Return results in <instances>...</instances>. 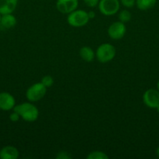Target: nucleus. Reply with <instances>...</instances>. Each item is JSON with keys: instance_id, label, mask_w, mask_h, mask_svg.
<instances>
[{"instance_id": "f257e3e1", "label": "nucleus", "mask_w": 159, "mask_h": 159, "mask_svg": "<svg viewBox=\"0 0 159 159\" xmlns=\"http://www.w3.org/2000/svg\"><path fill=\"white\" fill-rule=\"evenodd\" d=\"M12 110L18 113L20 118L26 122H34L39 116L38 109L35 105L31 103V102H22L16 105Z\"/></svg>"}, {"instance_id": "f03ea898", "label": "nucleus", "mask_w": 159, "mask_h": 159, "mask_svg": "<svg viewBox=\"0 0 159 159\" xmlns=\"http://www.w3.org/2000/svg\"><path fill=\"white\" fill-rule=\"evenodd\" d=\"M116 54L115 46L109 43H104L98 46L95 51V56L101 63H108L113 60Z\"/></svg>"}, {"instance_id": "7ed1b4c3", "label": "nucleus", "mask_w": 159, "mask_h": 159, "mask_svg": "<svg viewBox=\"0 0 159 159\" xmlns=\"http://www.w3.org/2000/svg\"><path fill=\"white\" fill-rule=\"evenodd\" d=\"M89 19L87 12L84 9H77L68 14L67 23L73 27H82L88 23Z\"/></svg>"}, {"instance_id": "20e7f679", "label": "nucleus", "mask_w": 159, "mask_h": 159, "mask_svg": "<svg viewBox=\"0 0 159 159\" xmlns=\"http://www.w3.org/2000/svg\"><path fill=\"white\" fill-rule=\"evenodd\" d=\"M47 93V88L41 83L37 82L31 85L26 92V97L29 102H34L41 100L45 97Z\"/></svg>"}, {"instance_id": "39448f33", "label": "nucleus", "mask_w": 159, "mask_h": 159, "mask_svg": "<svg viewBox=\"0 0 159 159\" xmlns=\"http://www.w3.org/2000/svg\"><path fill=\"white\" fill-rule=\"evenodd\" d=\"M120 5L119 0H100L98 9L101 14L106 16H110L118 12Z\"/></svg>"}, {"instance_id": "423d86ee", "label": "nucleus", "mask_w": 159, "mask_h": 159, "mask_svg": "<svg viewBox=\"0 0 159 159\" xmlns=\"http://www.w3.org/2000/svg\"><path fill=\"white\" fill-rule=\"evenodd\" d=\"M126 33V26L121 21L113 22L108 28V35L112 40H120Z\"/></svg>"}, {"instance_id": "0eeeda50", "label": "nucleus", "mask_w": 159, "mask_h": 159, "mask_svg": "<svg viewBox=\"0 0 159 159\" xmlns=\"http://www.w3.org/2000/svg\"><path fill=\"white\" fill-rule=\"evenodd\" d=\"M143 101L149 108L156 109L159 106V91L154 89L146 90L143 95Z\"/></svg>"}, {"instance_id": "6e6552de", "label": "nucleus", "mask_w": 159, "mask_h": 159, "mask_svg": "<svg viewBox=\"0 0 159 159\" xmlns=\"http://www.w3.org/2000/svg\"><path fill=\"white\" fill-rule=\"evenodd\" d=\"M79 0H57L56 9L62 14H69L76 10L78 7Z\"/></svg>"}, {"instance_id": "1a4fd4ad", "label": "nucleus", "mask_w": 159, "mask_h": 159, "mask_svg": "<svg viewBox=\"0 0 159 159\" xmlns=\"http://www.w3.org/2000/svg\"><path fill=\"white\" fill-rule=\"evenodd\" d=\"M16 106V99L12 94L6 92L0 93V110L9 111Z\"/></svg>"}, {"instance_id": "9d476101", "label": "nucleus", "mask_w": 159, "mask_h": 159, "mask_svg": "<svg viewBox=\"0 0 159 159\" xmlns=\"http://www.w3.org/2000/svg\"><path fill=\"white\" fill-rule=\"evenodd\" d=\"M19 155L18 149L12 145L5 146L0 150V159H17Z\"/></svg>"}, {"instance_id": "9b49d317", "label": "nucleus", "mask_w": 159, "mask_h": 159, "mask_svg": "<svg viewBox=\"0 0 159 159\" xmlns=\"http://www.w3.org/2000/svg\"><path fill=\"white\" fill-rule=\"evenodd\" d=\"M18 0H0V13H12L17 9Z\"/></svg>"}, {"instance_id": "f8f14e48", "label": "nucleus", "mask_w": 159, "mask_h": 159, "mask_svg": "<svg viewBox=\"0 0 159 159\" xmlns=\"http://www.w3.org/2000/svg\"><path fill=\"white\" fill-rule=\"evenodd\" d=\"M17 23V18L15 16L12 15V13L3 14L0 20V26L2 29H11L16 26Z\"/></svg>"}, {"instance_id": "ddd939ff", "label": "nucleus", "mask_w": 159, "mask_h": 159, "mask_svg": "<svg viewBox=\"0 0 159 159\" xmlns=\"http://www.w3.org/2000/svg\"><path fill=\"white\" fill-rule=\"evenodd\" d=\"M80 56L86 62H91L96 57L95 52L91 48L88 46H84L80 50Z\"/></svg>"}, {"instance_id": "4468645a", "label": "nucleus", "mask_w": 159, "mask_h": 159, "mask_svg": "<svg viewBox=\"0 0 159 159\" xmlns=\"http://www.w3.org/2000/svg\"><path fill=\"white\" fill-rule=\"evenodd\" d=\"M157 0H136V6L140 10L147 11L155 6Z\"/></svg>"}, {"instance_id": "2eb2a0df", "label": "nucleus", "mask_w": 159, "mask_h": 159, "mask_svg": "<svg viewBox=\"0 0 159 159\" xmlns=\"http://www.w3.org/2000/svg\"><path fill=\"white\" fill-rule=\"evenodd\" d=\"M87 159H108V155L101 151H94L90 152L87 156Z\"/></svg>"}, {"instance_id": "dca6fc26", "label": "nucleus", "mask_w": 159, "mask_h": 159, "mask_svg": "<svg viewBox=\"0 0 159 159\" xmlns=\"http://www.w3.org/2000/svg\"><path fill=\"white\" fill-rule=\"evenodd\" d=\"M131 17H132L131 12L127 9H123L118 13V20H119V21L123 22L124 23L130 21Z\"/></svg>"}, {"instance_id": "f3484780", "label": "nucleus", "mask_w": 159, "mask_h": 159, "mask_svg": "<svg viewBox=\"0 0 159 159\" xmlns=\"http://www.w3.org/2000/svg\"><path fill=\"white\" fill-rule=\"evenodd\" d=\"M41 82L48 89L53 85V84H54V79L51 75H45L44 77H42Z\"/></svg>"}, {"instance_id": "a211bd4d", "label": "nucleus", "mask_w": 159, "mask_h": 159, "mask_svg": "<svg viewBox=\"0 0 159 159\" xmlns=\"http://www.w3.org/2000/svg\"><path fill=\"white\" fill-rule=\"evenodd\" d=\"M56 159H71L72 156L69 152H65V151H61L57 153L55 156Z\"/></svg>"}, {"instance_id": "6ab92c4d", "label": "nucleus", "mask_w": 159, "mask_h": 159, "mask_svg": "<svg viewBox=\"0 0 159 159\" xmlns=\"http://www.w3.org/2000/svg\"><path fill=\"white\" fill-rule=\"evenodd\" d=\"M119 2L126 8H132L136 5V0H119Z\"/></svg>"}, {"instance_id": "aec40b11", "label": "nucleus", "mask_w": 159, "mask_h": 159, "mask_svg": "<svg viewBox=\"0 0 159 159\" xmlns=\"http://www.w3.org/2000/svg\"><path fill=\"white\" fill-rule=\"evenodd\" d=\"M99 1L100 0H84L86 6H87L90 8H94L98 6Z\"/></svg>"}, {"instance_id": "412c9836", "label": "nucleus", "mask_w": 159, "mask_h": 159, "mask_svg": "<svg viewBox=\"0 0 159 159\" xmlns=\"http://www.w3.org/2000/svg\"><path fill=\"white\" fill-rule=\"evenodd\" d=\"M20 119V115H19V113H17L16 111H14V110L12 111V113L9 115V120L13 123L17 122V121H19V120Z\"/></svg>"}, {"instance_id": "4be33fe9", "label": "nucleus", "mask_w": 159, "mask_h": 159, "mask_svg": "<svg viewBox=\"0 0 159 159\" xmlns=\"http://www.w3.org/2000/svg\"><path fill=\"white\" fill-rule=\"evenodd\" d=\"M87 14H88L89 19H94L95 17V12L94 11H90V12H87Z\"/></svg>"}, {"instance_id": "5701e85b", "label": "nucleus", "mask_w": 159, "mask_h": 159, "mask_svg": "<svg viewBox=\"0 0 159 159\" xmlns=\"http://www.w3.org/2000/svg\"><path fill=\"white\" fill-rule=\"evenodd\" d=\"M156 155H157V158H159V146L157 148V149H156Z\"/></svg>"}, {"instance_id": "b1692460", "label": "nucleus", "mask_w": 159, "mask_h": 159, "mask_svg": "<svg viewBox=\"0 0 159 159\" xmlns=\"http://www.w3.org/2000/svg\"><path fill=\"white\" fill-rule=\"evenodd\" d=\"M157 89L159 91V81L157 82Z\"/></svg>"}, {"instance_id": "393cba45", "label": "nucleus", "mask_w": 159, "mask_h": 159, "mask_svg": "<svg viewBox=\"0 0 159 159\" xmlns=\"http://www.w3.org/2000/svg\"><path fill=\"white\" fill-rule=\"evenodd\" d=\"M156 110H157V113H159V106L157 107V108H156Z\"/></svg>"}, {"instance_id": "a878e982", "label": "nucleus", "mask_w": 159, "mask_h": 159, "mask_svg": "<svg viewBox=\"0 0 159 159\" xmlns=\"http://www.w3.org/2000/svg\"><path fill=\"white\" fill-rule=\"evenodd\" d=\"M1 16H2V14L0 13V20H1Z\"/></svg>"}]
</instances>
